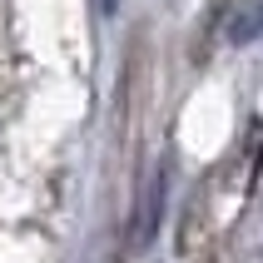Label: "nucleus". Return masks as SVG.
I'll return each mask as SVG.
<instances>
[{
	"label": "nucleus",
	"instance_id": "3",
	"mask_svg": "<svg viewBox=\"0 0 263 263\" xmlns=\"http://www.w3.org/2000/svg\"><path fill=\"white\" fill-rule=\"evenodd\" d=\"M115 5H119V0H100V10H115Z\"/></svg>",
	"mask_w": 263,
	"mask_h": 263
},
{
	"label": "nucleus",
	"instance_id": "2",
	"mask_svg": "<svg viewBox=\"0 0 263 263\" xmlns=\"http://www.w3.org/2000/svg\"><path fill=\"white\" fill-rule=\"evenodd\" d=\"M219 25H223V40H234V45L258 40L263 35V0H229Z\"/></svg>",
	"mask_w": 263,
	"mask_h": 263
},
{
	"label": "nucleus",
	"instance_id": "1",
	"mask_svg": "<svg viewBox=\"0 0 263 263\" xmlns=\"http://www.w3.org/2000/svg\"><path fill=\"white\" fill-rule=\"evenodd\" d=\"M159 194H164V164L154 169V174L144 179V189H139V204H134V229H129V249H149V238H154V229H159Z\"/></svg>",
	"mask_w": 263,
	"mask_h": 263
}]
</instances>
